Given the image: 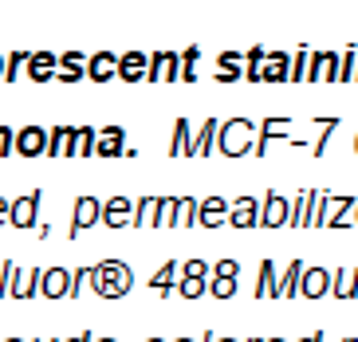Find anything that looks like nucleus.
<instances>
[{"instance_id":"1","label":"nucleus","mask_w":358,"mask_h":342,"mask_svg":"<svg viewBox=\"0 0 358 342\" xmlns=\"http://www.w3.org/2000/svg\"><path fill=\"white\" fill-rule=\"evenodd\" d=\"M91 283H95V295L118 299V295H127V291L134 287V271H130V264H122V259H103V264L91 268Z\"/></svg>"},{"instance_id":"2","label":"nucleus","mask_w":358,"mask_h":342,"mask_svg":"<svg viewBox=\"0 0 358 342\" xmlns=\"http://www.w3.org/2000/svg\"><path fill=\"white\" fill-rule=\"evenodd\" d=\"M252 142H256V126L248 118H229L221 122V134H217V150L224 157H244L252 154Z\"/></svg>"},{"instance_id":"3","label":"nucleus","mask_w":358,"mask_h":342,"mask_svg":"<svg viewBox=\"0 0 358 342\" xmlns=\"http://www.w3.org/2000/svg\"><path fill=\"white\" fill-rule=\"evenodd\" d=\"M287 208H292V201L280 197V193L260 197V220H256V228H284L287 225Z\"/></svg>"},{"instance_id":"4","label":"nucleus","mask_w":358,"mask_h":342,"mask_svg":"<svg viewBox=\"0 0 358 342\" xmlns=\"http://www.w3.org/2000/svg\"><path fill=\"white\" fill-rule=\"evenodd\" d=\"M256 220H260V201L256 197H241L229 205V225L236 228V232H248V228H256Z\"/></svg>"},{"instance_id":"5","label":"nucleus","mask_w":358,"mask_h":342,"mask_svg":"<svg viewBox=\"0 0 358 342\" xmlns=\"http://www.w3.org/2000/svg\"><path fill=\"white\" fill-rule=\"evenodd\" d=\"M287 130H292V118H264V122L256 126L252 154H256V157H264V154H268V145H272V138H284Z\"/></svg>"},{"instance_id":"6","label":"nucleus","mask_w":358,"mask_h":342,"mask_svg":"<svg viewBox=\"0 0 358 342\" xmlns=\"http://www.w3.org/2000/svg\"><path fill=\"white\" fill-rule=\"evenodd\" d=\"M299 295H303V299H323V295H331V271L327 268H303V276H299Z\"/></svg>"},{"instance_id":"7","label":"nucleus","mask_w":358,"mask_h":342,"mask_svg":"<svg viewBox=\"0 0 358 342\" xmlns=\"http://www.w3.org/2000/svg\"><path fill=\"white\" fill-rule=\"evenodd\" d=\"M130 217H134V201H127V197H110V201H103V208H99V220H103L106 228L130 225Z\"/></svg>"},{"instance_id":"8","label":"nucleus","mask_w":358,"mask_h":342,"mask_svg":"<svg viewBox=\"0 0 358 342\" xmlns=\"http://www.w3.org/2000/svg\"><path fill=\"white\" fill-rule=\"evenodd\" d=\"M229 205H232V201H224V197H205V201H197V225H201V228L224 225V220H229Z\"/></svg>"},{"instance_id":"9","label":"nucleus","mask_w":358,"mask_h":342,"mask_svg":"<svg viewBox=\"0 0 358 342\" xmlns=\"http://www.w3.org/2000/svg\"><path fill=\"white\" fill-rule=\"evenodd\" d=\"M178 52H158L146 59V79L150 83H162V79H178Z\"/></svg>"},{"instance_id":"10","label":"nucleus","mask_w":358,"mask_h":342,"mask_svg":"<svg viewBox=\"0 0 358 342\" xmlns=\"http://www.w3.org/2000/svg\"><path fill=\"white\" fill-rule=\"evenodd\" d=\"M36 213H40V189H36V193H28V197H20V201H12V208H8V225H16V228H32V225H36Z\"/></svg>"},{"instance_id":"11","label":"nucleus","mask_w":358,"mask_h":342,"mask_svg":"<svg viewBox=\"0 0 358 342\" xmlns=\"http://www.w3.org/2000/svg\"><path fill=\"white\" fill-rule=\"evenodd\" d=\"M99 208H103V201H95V197H79V201H75V213H71V236L87 232L91 225H99Z\"/></svg>"},{"instance_id":"12","label":"nucleus","mask_w":358,"mask_h":342,"mask_svg":"<svg viewBox=\"0 0 358 342\" xmlns=\"http://www.w3.org/2000/svg\"><path fill=\"white\" fill-rule=\"evenodd\" d=\"M95 154L99 157H122L127 154V130H122V126H106V130H99Z\"/></svg>"},{"instance_id":"13","label":"nucleus","mask_w":358,"mask_h":342,"mask_svg":"<svg viewBox=\"0 0 358 342\" xmlns=\"http://www.w3.org/2000/svg\"><path fill=\"white\" fill-rule=\"evenodd\" d=\"M48 150V130L43 126H24L20 134H16V154L20 157H36Z\"/></svg>"},{"instance_id":"14","label":"nucleus","mask_w":358,"mask_h":342,"mask_svg":"<svg viewBox=\"0 0 358 342\" xmlns=\"http://www.w3.org/2000/svg\"><path fill=\"white\" fill-rule=\"evenodd\" d=\"M67 283H71V271L67 268H48L40 276V295H48V299H67Z\"/></svg>"},{"instance_id":"15","label":"nucleus","mask_w":358,"mask_h":342,"mask_svg":"<svg viewBox=\"0 0 358 342\" xmlns=\"http://www.w3.org/2000/svg\"><path fill=\"white\" fill-rule=\"evenodd\" d=\"M355 201H358V197H331V201H327L323 228H343V225H350V217H355Z\"/></svg>"},{"instance_id":"16","label":"nucleus","mask_w":358,"mask_h":342,"mask_svg":"<svg viewBox=\"0 0 358 342\" xmlns=\"http://www.w3.org/2000/svg\"><path fill=\"white\" fill-rule=\"evenodd\" d=\"M217 134H221V122L217 118H205V126L197 130V138L189 145V157H209L217 150Z\"/></svg>"},{"instance_id":"17","label":"nucleus","mask_w":358,"mask_h":342,"mask_svg":"<svg viewBox=\"0 0 358 342\" xmlns=\"http://www.w3.org/2000/svg\"><path fill=\"white\" fill-rule=\"evenodd\" d=\"M331 295H335V299H355L358 295V268H335L331 271Z\"/></svg>"},{"instance_id":"18","label":"nucleus","mask_w":358,"mask_h":342,"mask_svg":"<svg viewBox=\"0 0 358 342\" xmlns=\"http://www.w3.org/2000/svg\"><path fill=\"white\" fill-rule=\"evenodd\" d=\"M287 63H292L287 52H268L264 55V67H260V83H284L287 79Z\"/></svg>"},{"instance_id":"19","label":"nucleus","mask_w":358,"mask_h":342,"mask_svg":"<svg viewBox=\"0 0 358 342\" xmlns=\"http://www.w3.org/2000/svg\"><path fill=\"white\" fill-rule=\"evenodd\" d=\"M338 75V55L335 52H315L311 63H307V83H315V79H335Z\"/></svg>"},{"instance_id":"20","label":"nucleus","mask_w":358,"mask_h":342,"mask_svg":"<svg viewBox=\"0 0 358 342\" xmlns=\"http://www.w3.org/2000/svg\"><path fill=\"white\" fill-rule=\"evenodd\" d=\"M87 75H91L95 83H106V79H115V75H118V59L110 52L91 55V59H87Z\"/></svg>"},{"instance_id":"21","label":"nucleus","mask_w":358,"mask_h":342,"mask_svg":"<svg viewBox=\"0 0 358 342\" xmlns=\"http://www.w3.org/2000/svg\"><path fill=\"white\" fill-rule=\"evenodd\" d=\"M40 276H43L40 268H28L24 276L16 271V280H12V299H32V295H40Z\"/></svg>"},{"instance_id":"22","label":"nucleus","mask_w":358,"mask_h":342,"mask_svg":"<svg viewBox=\"0 0 358 342\" xmlns=\"http://www.w3.org/2000/svg\"><path fill=\"white\" fill-rule=\"evenodd\" d=\"M311 197H315V189H303L299 197H292V208H287V225L292 228H307V220H311Z\"/></svg>"},{"instance_id":"23","label":"nucleus","mask_w":358,"mask_h":342,"mask_svg":"<svg viewBox=\"0 0 358 342\" xmlns=\"http://www.w3.org/2000/svg\"><path fill=\"white\" fill-rule=\"evenodd\" d=\"M189 145H193V126H189V118H178V122H173L169 157H189Z\"/></svg>"},{"instance_id":"24","label":"nucleus","mask_w":358,"mask_h":342,"mask_svg":"<svg viewBox=\"0 0 358 342\" xmlns=\"http://www.w3.org/2000/svg\"><path fill=\"white\" fill-rule=\"evenodd\" d=\"M154 225H158V197L134 201V217H130V228H154Z\"/></svg>"},{"instance_id":"25","label":"nucleus","mask_w":358,"mask_h":342,"mask_svg":"<svg viewBox=\"0 0 358 342\" xmlns=\"http://www.w3.org/2000/svg\"><path fill=\"white\" fill-rule=\"evenodd\" d=\"M118 79H127V83H138V79H146V55L142 52H130L118 59Z\"/></svg>"},{"instance_id":"26","label":"nucleus","mask_w":358,"mask_h":342,"mask_svg":"<svg viewBox=\"0 0 358 342\" xmlns=\"http://www.w3.org/2000/svg\"><path fill=\"white\" fill-rule=\"evenodd\" d=\"M299 276H303V259L287 264V271L280 276V283H275V295H280V299H292V295H299Z\"/></svg>"},{"instance_id":"27","label":"nucleus","mask_w":358,"mask_h":342,"mask_svg":"<svg viewBox=\"0 0 358 342\" xmlns=\"http://www.w3.org/2000/svg\"><path fill=\"white\" fill-rule=\"evenodd\" d=\"M55 67H59V59H55V55H48V52H40V55H28V75H32L36 83H48Z\"/></svg>"},{"instance_id":"28","label":"nucleus","mask_w":358,"mask_h":342,"mask_svg":"<svg viewBox=\"0 0 358 342\" xmlns=\"http://www.w3.org/2000/svg\"><path fill=\"white\" fill-rule=\"evenodd\" d=\"M315 130H319V138L307 150H311V157H323L327 154V142L335 138V130H338V118H315Z\"/></svg>"},{"instance_id":"29","label":"nucleus","mask_w":358,"mask_h":342,"mask_svg":"<svg viewBox=\"0 0 358 342\" xmlns=\"http://www.w3.org/2000/svg\"><path fill=\"white\" fill-rule=\"evenodd\" d=\"M71 138H75V130H71V126H55L52 134H48V150H43V154H52V157L71 154Z\"/></svg>"},{"instance_id":"30","label":"nucleus","mask_w":358,"mask_h":342,"mask_svg":"<svg viewBox=\"0 0 358 342\" xmlns=\"http://www.w3.org/2000/svg\"><path fill=\"white\" fill-rule=\"evenodd\" d=\"M178 280H181V268H178V264H162L158 276H150V287L173 295V291H178Z\"/></svg>"},{"instance_id":"31","label":"nucleus","mask_w":358,"mask_h":342,"mask_svg":"<svg viewBox=\"0 0 358 342\" xmlns=\"http://www.w3.org/2000/svg\"><path fill=\"white\" fill-rule=\"evenodd\" d=\"M95 142H99V130L83 126V130H75V138H71V154H79V157H95Z\"/></svg>"},{"instance_id":"32","label":"nucleus","mask_w":358,"mask_h":342,"mask_svg":"<svg viewBox=\"0 0 358 342\" xmlns=\"http://www.w3.org/2000/svg\"><path fill=\"white\" fill-rule=\"evenodd\" d=\"M275 283H280V276H275L272 259H264V264H260V276H256V295H260V299L275 295Z\"/></svg>"},{"instance_id":"33","label":"nucleus","mask_w":358,"mask_h":342,"mask_svg":"<svg viewBox=\"0 0 358 342\" xmlns=\"http://www.w3.org/2000/svg\"><path fill=\"white\" fill-rule=\"evenodd\" d=\"M178 208H181V197H158V225L154 228H173L178 225Z\"/></svg>"},{"instance_id":"34","label":"nucleus","mask_w":358,"mask_h":342,"mask_svg":"<svg viewBox=\"0 0 358 342\" xmlns=\"http://www.w3.org/2000/svg\"><path fill=\"white\" fill-rule=\"evenodd\" d=\"M197 59H201V48H189V52L178 59V79H185V83H193L197 79Z\"/></svg>"},{"instance_id":"35","label":"nucleus","mask_w":358,"mask_h":342,"mask_svg":"<svg viewBox=\"0 0 358 342\" xmlns=\"http://www.w3.org/2000/svg\"><path fill=\"white\" fill-rule=\"evenodd\" d=\"M264 48H252V52L244 55V79H248V83H260V67H264Z\"/></svg>"},{"instance_id":"36","label":"nucleus","mask_w":358,"mask_h":342,"mask_svg":"<svg viewBox=\"0 0 358 342\" xmlns=\"http://www.w3.org/2000/svg\"><path fill=\"white\" fill-rule=\"evenodd\" d=\"M205 287H209V280H185V276H181L173 295H181V299H201V295H205Z\"/></svg>"},{"instance_id":"37","label":"nucleus","mask_w":358,"mask_h":342,"mask_svg":"<svg viewBox=\"0 0 358 342\" xmlns=\"http://www.w3.org/2000/svg\"><path fill=\"white\" fill-rule=\"evenodd\" d=\"M327 193H319L315 189V197H311V220H307V228H323V217H327Z\"/></svg>"},{"instance_id":"38","label":"nucleus","mask_w":358,"mask_h":342,"mask_svg":"<svg viewBox=\"0 0 358 342\" xmlns=\"http://www.w3.org/2000/svg\"><path fill=\"white\" fill-rule=\"evenodd\" d=\"M355 71H358V52H347V55H338V83H350L355 79Z\"/></svg>"},{"instance_id":"39","label":"nucleus","mask_w":358,"mask_h":342,"mask_svg":"<svg viewBox=\"0 0 358 342\" xmlns=\"http://www.w3.org/2000/svg\"><path fill=\"white\" fill-rule=\"evenodd\" d=\"M178 225H181V228H193V225H197V197H181Z\"/></svg>"},{"instance_id":"40","label":"nucleus","mask_w":358,"mask_h":342,"mask_svg":"<svg viewBox=\"0 0 358 342\" xmlns=\"http://www.w3.org/2000/svg\"><path fill=\"white\" fill-rule=\"evenodd\" d=\"M209 295L213 299H232L236 295V280H217V276H209Z\"/></svg>"},{"instance_id":"41","label":"nucleus","mask_w":358,"mask_h":342,"mask_svg":"<svg viewBox=\"0 0 358 342\" xmlns=\"http://www.w3.org/2000/svg\"><path fill=\"white\" fill-rule=\"evenodd\" d=\"M307 63H311V55H307V52L292 55V63H287V79H295V83H303V79H307Z\"/></svg>"},{"instance_id":"42","label":"nucleus","mask_w":358,"mask_h":342,"mask_svg":"<svg viewBox=\"0 0 358 342\" xmlns=\"http://www.w3.org/2000/svg\"><path fill=\"white\" fill-rule=\"evenodd\" d=\"M181 276L185 280H209V264L205 259H189V264H181Z\"/></svg>"},{"instance_id":"43","label":"nucleus","mask_w":358,"mask_h":342,"mask_svg":"<svg viewBox=\"0 0 358 342\" xmlns=\"http://www.w3.org/2000/svg\"><path fill=\"white\" fill-rule=\"evenodd\" d=\"M213 276L217 280H236L241 276V264L236 259H221V264H213Z\"/></svg>"},{"instance_id":"44","label":"nucleus","mask_w":358,"mask_h":342,"mask_svg":"<svg viewBox=\"0 0 358 342\" xmlns=\"http://www.w3.org/2000/svg\"><path fill=\"white\" fill-rule=\"evenodd\" d=\"M217 63H221V71H232V75H241V79H244V59L236 52H224Z\"/></svg>"},{"instance_id":"45","label":"nucleus","mask_w":358,"mask_h":342,"mask_svg":"<svg viewBox=\"0 0 358 342\" xmlns=\"http://www.w3.org/2000/svg\"><path fill=\"white\" fill-rule=\"evenodd\" d=\"M12 280H16V264L0 259V295H12Z\"/></svg>"},{"instance_id":"46","label":"nucleus","mask_w":358,"mask_h":342,"mask_svg":"<svg viewBox=\"0 0 358 342\" xmlns=\"http://www.w3.org/2000/svg\"><path fill=\"white\" fill-rule=\"evenodd\" d=\"M24 63H28V55H8V63H4V75H0V79H20Z\"/></svg>"},{"instance_id":"47","label":"nucleus","mask_w":358,"mask_h":342,"mask_svg":"<svg viewBox=\"0 0 358 342\" xmlns=\"http://www.w3.org/2000/svg\"><path fill=\"white\" fill-rule=\"evenodd\" d=\"M16 154V134H12L8 126H0V157Z\"/></svg>"},{"instance_id":"48","label":"nucleus","mask_w":358,"mask_h":342,"mask_svg":"<svg viewBox=\"0 0 358 342\" xmlns=\"http://www.w3.org/2000/svg\"><path fill=\"white\" fill-rule=\"evenodd\" d=\"M59 71H75V75H83V55H79V52L64 55V59H59Z\"/></svg>"},{"instance_id":"49","label":"nucleus","mask_w":358,"mask_h":342,"mask_svg":"<svg viewBox=\"0 0 358 342\" xmlns=\"http://www.w3.org/2000/svg\"><path fill=\"white\" fill-rule=\"evenodd\" d=\"M8 208H12V201H4V197H0V225L8 220Z\"/></svg>"},{"instance_id":"50","label":"nucleus","mask_w":358,"mask_h":342,"mask_svg":"<svg viewBox=\"0 0 358 342\" xmlns=\"http://www.w3.org/2000/svg\"><path fill=\"white\" fill-rule=\"evenodd\" d=\"M64 342H95V334H91V331H83L79 339H64Z\"/></svg>"},{"instance_id":"51","label":"nucleus","mask_w":358,"mask_h":342,"mask_svg":"<svg viewBox=\"0 0 358 342\" xmlns=\"http://www.w3.org/2000/svg\"><path fill=\"white\" fill-rule=\"evenodd\" d=\"M299 342H323V331H315V334H307V339H299Z\"/></svg>"},{"instance_id":"52","label":"nucleus","mask_w":358,"mask_h":342,"mask_svg":"<svg viewBox=\"0 0 358 342\" xmlns=\"http://www.w3.org/2000/svg\"><path fill=\"white\" fill-rule=\"evenodd\" d=\"M350 225H358V201H355V217H350Z\"/></svg>"},{"instance_id":"53","label":"nucleus","mask_w":358,"mask_h":342,"mask_svg":"<svg viewBox=\"0 0 358 342\" xmlns=\"http://www.w3.org/2000/svg\"><path fill=\"white\" fill-rule=\"evenodd\" d=\"M213 342H236V339H213Z\"/></svg>"},{"instance_id":"54","label":"nucleus","mask_w":358,"mask_h":342,"mask_svg":"<svg viewBox=\"0 0 358 342\" xmlns=\"http://www.w3.org/2000/svg\"><path fill=\"white\" fill-rule=\"evenodd\" d=\"M264 342H284V339H264Z\"/></svg>"},{"instance_id":"55","label":"nucleus","mask_w":358,"mask_h":342,"mask_svg":"<svg viewBox=\"0 0 358 342\" xmlns=\"http://www.w3.org/2000/svg\"><path fill=\"white\" fill-rule=\"evenodd\" d=\"M355 154H358V134H355Z\"/></svg>"},{"instance_id":"56","label":"nucleus","mask_w":358,"mask_h":342,"mask_svg":"<svg viewBox=\"0 0 358 342\" xmlns=\"http://www.w3.org/2000/svg\"><path fill=\"white\" fill-rule=\"evenodd\" d=\"M146 342H166V339H146Z\"/></svg>"},{"instance_id":"57","label":"nucleus","mask_w":358,"mask_h":342,"mask_svg":"<svg viewBox=\"0 0 358 342\" xmlns=\"http://www.w3.org/2000/svg\"><path fill=\"white\" fill-rule=\"evenodd\" d=\"M95 342H115V339H95Z\"/></svg>"},{"instance_id":"58","label":"nucleus","mask_w":358,"mask_h":342,"mask_svg":"<svg viewBox=\"0 0 358 342\" xmlns=\"http://www.w3.org/2000/svg\"><path fill=\"white\" fill-rule=\"evenodd\" d=\"M0 75H4V59H0Z\"/></svg>"},{"instance_id":"59","label":"nucleus","mask_w":358,"mask_h":342,"mask_svg":"<svg viewBox=\"0 0 358 342\" xmlns=\"http://www.w3.org/2000/svg\"><path fill=\"white\" fill-rule=\"evenodd\" d=\"M248 342H264V339H248Z\"/></svg>"},{"instance_id":"60","label":"nucleus","mask_w":358,"mask_h":342,"mask_svg":"<svg viewBox=\"0 0 358 342\" xmlns=\"http://www.w3.org/2000/svg\"><path fill=\"white\" fill-rule=\"evenodd\" d=\"M178 342H193V339H178Z\"/></svg>"},{"instance_id":"61","label":"nucleus","mask_w":358,"mask_h":342,"mask_svg":"<svg viewBox=\"0 0 358 342\" xmlns=\"http://www.w3.org/2000/svg\"><path fill=\"white\" fill-rule=\"evenodd\" d=\"M8 342H20V339H8Z\"/></svg>"},{"instance_id":"62","label":"nucleus","mask_w":358,"mask_h":342,"mask_svg":"<svg viewBox=\"0 0 358 342\" xmlns=\"http://www.w3.org/2000/svg\"><path fill=\"white\" fill-rule=\"evenodd\" d=\"M347 342H358V339H347Z\"/></svg>"},{"instance_id":"63","label":"nucleus","mask_w":358,"mask_h":342,"mask_svg":"<svg viewBox=\"0 0 358 342\" xmlns=\"http://www.w3.org/2000/svg\"><path fill=\"white\" fill-rule=\"evenodd\" d=\"M40 342H48V339H40ZM52 342H55V339H52Z\"/></svg>"},{"instance_id":"64","label":"nucleus","mask_w":358,"mask_h":342,"mask_svg":"<svg viewBox=\"0 0 358 342\" xmlns=\"http://www.w3.org/2000/svg\"><path fill=\"white\" fill-rule=\"evenodd\" d=\"M355 79H358V71H355Z\"/></svg>"}]
</instances>
